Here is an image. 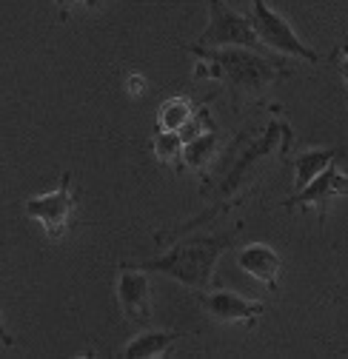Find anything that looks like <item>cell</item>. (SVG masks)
<instances>
[{
  "label": "cell",
  "mask_w": 348,
  "mask_h": 359,
  "mask_svg": "<svg viewBox=\"0 0 348 359\" xmlns=\"http://www.w3.org/2000/svg\"><path fill=\"white\" fill-rule=\"evenodd\" d=\"M154 154L160 163H183V137L180 131H160L154 134Z\"/></svg>",
  "instance_id": "9a60e30c"
},
{
  "label": "cell",
  "mask_w": 348,
  "mask_h": 359,
  "mask_svg": "<svg viewBox=\"0 0 348 359\" xmlns=\"http://www.w3.org/2000/svg\"><path fill=\"white\" fill-rule=\"evenodd\" d=\"M117 299L123 313L138 325H149L154 320L152 313V291H149V274L140 268H126L120 265L117 277Z\"/></svg>",
  "instance_id": "9c48e42d"
},
{
  "label": "cell",
  "mask_w": 348,
  "mask_h": 359,
  "mask_svg": "<svg viewBox=\"0 0 348 359\" xmlns=\"http://www.w3.org/2000/svg\"><path fill=\"white\" fill-rule=\"evenodd\" d=\"M200 305L206 311V317H211L214 323H243V325H254L260 317L266 313V305L248 299L243 294L217 288L200 297Z\"/></svg>",
  "instance_id": "ba28073f"
},
{
  "label": "cell",
  "mask_w": 348,
  "mask_h": 359,
  "mask_svg": "<svg viewBox=\"0 0 348 359\" xmlns=\"http://www.w3.org/2000/svg\"><path fill=\"white\" fill-rule=\"evenodd\" d=\"M348 194V174H342L337 168V163H331L323 174H317L306 189L294 191L288 200L280 203V208H288V211H306V208H314L317 217H320V226L328 217V205L337 200V197H345Z\"/></svg>",
  "instance_id": "52a82bcc"
},
{
  "label": "cell",
  "mask_w": 348,
  "mask_h": 359,
  "mask_svg": "<svg viewBox=\"0 0 348 359\" xmlns=\"http://www.w3.org/2000/svg\"><path fill=\"white\" fill-rule=\"evenodd\" d=\"M186 49L197 57L194 80H203V77L220 80L232 92L234 106H240V97L260 100L269 86H274L277 80L291 74V63L266 57L257 49H243V46L214 49V46H200V43L186 46Z\"/></svg>",
  "instance_id": "6da1fadb"
},
{
  "label": "cell",
  "mask_w": 348,
  "mask_h": 359,
  "mask_svg": "<svg viewBox=\"0 0 348 359\" xmlns=\"http://www.w3.org/2000/svg\"><path fill=\"white\" fill-rule=\"evenodd\" d=\"M243 226H237L234 231L226 234H194L180 240L178 245H171L166 254L154 257V259H138V262H123L126 268H140L146 274H163L171 277L189 288H208L214 285V268L217 259L226 248H232L237 243Z\"/></svg>",
  "instance_id": "7a4b0ae2"
},
{
  "label": "cell",
  "mask_w": 348,
  "mask_h": 359,
  "mask_svg": "<svg viewBox=\"0 0 348 359\" xmlns=\"http://www.w3.org/2000/svg\"><path fill=\"white\" fill-rule=\"evenodd\" d=\"M237 265L246 274H251L257 283H263L266 288L277 291L280 288V254L266 245V243H251L246 248H240L237 254Z\"/></svg>",
  "instance_id": "30bf717a"
},
{
  "label": "cell",
  "mask_w": 348,
  "mask_h": 359,
  "mask_svg": "<svg viewBox=\"0 0 348 359\" xmlns=\"http://www.w3.org/2000/svg\"><path fill=\"white\" fill-rule=\"evenodd\" d=\"M331 60L337 63V72H340V77L348 83V46L342 43L340 49H334V55H331Z\"/></svg>",
  "instance_id": "2e32d148"
},
{
  "label": "cell",
  "mask_w": 348,
  "mask_h": 359,
  "mask_svg": "<svg viewBox=\"0 0 348 359\" xmlns=\"http://www.w3.org/2000/svg\"><path fill=\"white\" fill-rule=\"evenodd\" d=\"M180 331H143L132 342L123 348L126 359H160L174 351V345L180 342Z\"/></svg>",
  "instance_id": "7c38bea8"
},
{
  "label": "cell",
  "mask_w": 348,
  "mask_h": 359,
  "mask_svg": "<svg viewBox=\"0 0 348 359\" xmlns=\"http://www.w3.org/2000/svg\"><path fill=\"white\" fill-rule=\"evenodd\" d=\"M288 146H291V128H288L286 123L274 120V123H269V128L260 134V137H254V140H248L246 146H240L237 154L229 160L226 171L220 174V180H217V183H208V186H214V191L220 194L223 203H226V200L234 203V200H237V191L248 189L251 174L260 168V163L269 160V157H274V151L286 154ZM203 189H206V186H203ZM214 191H208L206 197H211Z\"/></svg>",
  "instance_id": "3957f363"
},
{
  "label": "cell",
  "mask_w": 348,
  "mask_h": 359,
  "mask_svg": "<svg viewBox=\"0 0 348 359\" xmlns=\"http://www.w3.org/2000/svg\"><path fill=\"white\" fill-rule=\"evenodd\" d=\"M77 4H83V6H92V4H98V0H77Z\"/></svg>",
  "instance_id": "ffe728a7"
},
{
  "label": "cell",
  "mask_w": 348,
  "mask_h": 359,
  "mask_svg": "<svg viewBox=\"0 0 348 359\" xmlns=\"http://www.w3.org/2000/svg\"><path fill=\"white\" fill-rule=\"evenodd\" d=\"M248 20L257 32V37L263 40V46L269 52H280V55H294V57H302L309 63H320V55L314 49H309L306 43L297 37V32L288 26V20L274 12L266 0H251V12H248Z\"/></svg>",
  "instance_id": "277c9868"
},
{
  "label": "cell",
  "mask_w": 348,
  "mask_h": 359,
  "mask_svg": "<svg viewBox=\"0 0 348 359\" xmlns=\"http://www.w3.org/2000/svg\"><path fill=\"white\" fill-rule=\"evenodd\" d=\"M345 154L342 146H331V149H309V151H300L294 157V189H306L317 174H323L331 163H337Z\"/></svg>",
  "instance_id": "8fae6325"
},
{
  "label": "cell",
  "mask_w": 348,
  "mask_h": 359,
  "mask_svg": "<svg viewBox=\"0 0 348 359\" xmlns=\"http://www.w3.org/2000/svg\"><path fill=\"white\" fill-rule=\"evenodd\" d=\"M217 151H220V134H217V128H211V131L200 134V137L183 143V163L206 177V168L214 163Z\"/></svg>",
  "instance_id": "4fadbf2b"
},
{
  "label": "cell",
  "mask_w": 348,
  "mask_h": 359,
  "mask_svg": "<svg viewBox=\"0 0 348 359\" xmlns=\"http://www.w3.org/2000/svg\"><path fill=\"white\" fill-rule=\"evenodd\" d=\"M143 86H146V80H143L140 74H128V80H126V88H128V95H132V97H138V95L143 92Z\"/></svg>",
  "instance_id": "e0dca14e"
},
{
  "label": "cell",
  "mask_w": 348,
  "mask_h": 359,
  "mask_svg": "<svg viewBox=\"0 0 348 359\" xmlns=\"http://www.w3.org/2000/svg\"><path fill=\"white\" fill-rule=\"evenodd\" d=\"M72 4H77V0H55V6L60 9V18H66V15H69V9H72Z\"/></svg>",
  "instance_id": "d6986e66"
},
{
  "label": "cell",
  "mask_w": 348,
  "mask_h": 359,
  "mask_svg": "<svg viewBox=\"0 0 348 359\" xmlns=\"http://www.w3.org/2000/svg\"><path fill=\"white\" fill-rule=\"evenodd\" d=\"M192 114H194L192 100H186V97H171V100H166V103L160 106V111H157V126H160V131H180V128L192 120Z\"/></svg>",
  "instance_id": "5bb4252c"
},
{
  "label": "cell",
  "mask_w": 348,
  "mask_h": 359,
  "mask_svg": "<svg viewBox=\"0 0 348 359\" xmlns=\"http://www.w3.org/2000/svg\"><path fill=\"white\" fill-rule=\"evenodd\" d=\"M0 345H6V348H9V345H15V337H12L9 331H6L4 320H0Z\"/></svg>",
  "instance_id": "ac0fdd59"
},
{
  "label": "cell",
  "mask_w": 348,
  "mask_h": 359,
  "mask_svg": "<svg viewBox=\"0 0 348 359\" xmlns=\"http://www.w3.org/2000/svg\"><path fill=\"white\" fill-rule=\"evenodd\" d=\"M74 208H77V200H74L72 174L69 171L60 177V186L52 194H37V197H29L23 203V211L32 219H37L43 226V231H46L52 240H60L69 231V222H72Z\"/></svg>",
  "instance_id": "8992f818"
},
{
  "label": "cell",
  "mask_w": 348,
  "mask_h": 359,
  "mask_svg": "<svg viewBox=\"0 0 348 359\" xmlns=\"http://www.w3.org/2000/svg\"><path fill=\"white\" fill-rule=\"evenodd\" d=\"M197 43L200 46H243V49L269 52L263 40L257 37L251 20L229 9L223 0H208V26Z\"/></svg>",
  "instance_id": "5b68a950"
}]
</instances>
